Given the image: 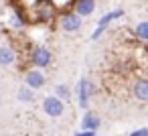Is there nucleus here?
<instances>
[{
	"label": "nucleus",
	"mask_w": 148,
	"mask_h": 136,
	"mask_svg": "<svg viewBox=\"0 0 148 136\" xmlns=\"http://www.w3.org/2000/svg\"><path fill=\"white\" fill-rule=\"evenodd\" d=\"M29 61H31L33 69H45V67L51 65V61H53V53H51L47 47L37 45V47H33V51H31V55H29Z\"/></svg>",
	"instance_id": "f257e3e1"
},
{
	"label": "nucleus",
	"mask_w": 148,
	"mask_h": 136,
	"mask_svg": "<svg viewBox=\"0 0 148 136\" xmlns=\"http://www.w3.org/2000/svg\"><path fill=\"white\" fill-rule=\"evenodd\" d=\"M120 16H124V10L122 8H116V10H110V12H106L101 19H99V23L95 25V29H93V33H91V41H97L103 33H106V29L114 23V21H118Z\"/></svg>",
	"instance_id": "f03ea898"
},
{
	"label": "nucleus",
	"mask_w": 148,
	"mask_h": 136,
	"mask_svg": "<svg viewBox=\"0 0 148 136\" xmlns=\"http://www.w3.org/2000/svg\"><path fill=\"white\" fill-rule=\"evenodd\" d=\"M33 12H35L37 23H51L53 16H55V6L49 0H37L35 6H33Z\"/></svg>",
	"instance_id": "7ed1b4c3"
},
{
	"label": "nucleus",
	"mask_w": 148,
	"mask_h": 136,
	"mask_svg": "<svg viewBox=\"0 0 148 136\" xmlns=\"http://www.w3.org/2000/svg\"><path fill=\"white\" fill-rule=\"evenodd\" d=\"M95 93V87L89 79L81 77L79 83H77V102H79V108L81 110H87L89 108V98Z\"/></svg>",
	"instance_id": "20e7f679"
},
{
	"label": "nucleus",
	"mask_w": 148,
	"mask_h": 136,
	"mask_svg": "<svg viewBox=\"0 0 148 136\" xmlns=\"http://www.w3.org/2000/svg\"><path fill=\"white\" fill-rule=\"evenodd\" d=\"M43 112H45L49 118H59V116H63V112H65V102H61V100L55 98V95H47V98L43 100Z\"/></svg>",
	"instance_id": "39448f33"
},
{
	"label": "nucleus",
	"mask_w": 148,
	"mask_h": 136,
	"mask_svg": "<svg viewBox=\"0 0 148 136\" xmlns=\"http://www.w3.org/2000/svg\"><path fill=\"white\" fill-rule=\"evenodd\" d=\"M59 27L65 33H75L81 29V16H77L75 12H63L59 16Z\"/></svg>",
	"instance_id": "423d86ee"
},
{
	"label": "nucleus",
	"mask_w": 148,
	"mask_h": 136,
	"mask_svg": "<svg viewBox=\"0 0 148 136\" xmlns=\"http://www.w3.org/2000/svg\"><path fill=\"white\" fill-rule=\"evenodd\" d=\"M45 83H47V77H45V73L41 69H29L25 73V85L29 89H33V91L35 89H41Z\"/></svg>",
	"instance_id": "0eeeda50"
},
{
	"label": "nucleus",
	"mask_w": 148,
	"mask_h": 136,
	"mask_svg": "<svg viewBox=\"0 0 148 136\" xmlns=\"http://www.w3.org/2000/svg\"><path fill=\"white\" fill-rule=\"evenodd\" d=\"M132 95L138 100V102H148V79L146 77H138L134 83H132Z\"/></svg>",
	"instance_id": "6e6552de"
},
{
	"label": "nucleus",
	"mask_w": 148,
	"mask_h": 136,
	"mask_svg": "<svg viewBox=\"0 0 148 136\" xmlns=\"http://www.w3.org/2000/svg\"><path fill=\"white\" fill-rule=\"evenodd\" d=\"M99 126H101V118H99V114L87 110V112L83 114V118H81V130H93V132H97Z\"/></svg>",
	"instance_id": "1a4fd4ad"
},
{
	"label": "nucleus",
	"mask_w": 148,
	"mask_h": 136,
	"mask_svg": "<svg viewBox=\"0 0 148 136\" xmlns=\"http://www.w3.org/2000/svg\"><path fill=\"white\" fill-rule=\"evenodd\" d=\"M73 8H75L73 12H75L77 16H81V19L91 16V14H93V10H95V0H75Z\"/></svg>",
	"instance_id": "9d476101"
},
{
	"label": "nucleus",
	"mask_w": 148,
	"mask_h": 136,
	"mask_svg": "<svg viewBox=\"0 0 148 136\" xmlns=\"http://www.w3.org/2000/svg\"><path fill=\"white\" fill-rule=\"evenodd\" d=\"M16 59H18V53H16L14 47H10V45L0 47V65L2 67H8V65L16 63Z\"/></svg>",
	"instance_id": "9b49d317"
},
{
	"label": "nucleus",
	"mask_w": 148,
	"mask_h": 136,
	"mask_svg": "<svg viewBox=\"0 0 148 136\" xmlns=\"http://www.w3.org/2000/svg\"><path fill=\"white\" fill-rule=\"evenodd\" d=\"M27 25H29L27 16H25L18 8H14V10L10 12V16H8V27H10L12 31H16V33H18V31H23Z\"/></svg>",
	"instance_id": "f8f14e48"
},
{
	"label": "nucleus",
	"mask_w": 148,
	"mask_h": 136,
	"mask_svg": "<svg viewBox=\"0 0 148 136\" xmlns=\"http://www.w3.org/2000/svg\"><path fill=\"white\" fill-rule=\"evenodd\" d=\"M16 98H18V102H23V104H31V102L35 100V91L29 89L27 85H21L18 91H16Z\"/></svg>",
	"instance_id": "ddd939ff"
},
{
	"label": "nucleus",
	"mask_w": 148,
	"mask_h": 136,
	"mask_svg": "<svg viewBox=\"0 0 148 136\" xmlns=\"http://www.w3.org/2000/svg\"><path fill=\"white\" fill-rule=\"evenodd\" d=\"M134 35L138 37V41H140V43H146V41H148V23H146V21L138 23V25H136V29H134Z\"/></svg>",
	"instance_id": "4468645a"
},
{
	"label": "nucleus",
	"mask_w": 148,
	"mask_h": 136,
	"mask_svg": "<svg viewBox=\"0 0 148 136\" xmlns=\"http://www.w3.org/2000/svg\"><path fill=\"white\" fill-rule=\"evenodd\" d=\"M55 98H59L61 102H69V98H71L69 87H67L65 83H59V85L55 87Z\"/></svg>",
	"instance_id": "2eb2a0df"
},
{
	"label": "nucleus",
	"mask_w": 148,
	"mask_h": 136,
	"mask_svg": "<svg viewBox=\"0 0 148 136\" xmlns=\"http://www.w3.org/2000/svg\"><path fill=\"white\" fill-rule=\"evenodd\" d=\"M128 136H148V128H138V130L130 132Z\"/></svg>",
	"instance_id": "dca6fc26"
},
{
	"label": "nucleus",
	"mask_w": 148,
	"mask_h": 136,
	"mask_svg": "<svg viewBox=\"0 0 148 136\" xmlns=\"http://www.w3.org/2000/svg\"><path fill=\"white\" fill-rule=\"evenodd\" d=\"M73 136H95V132H93V130H79V132H75Z\"/></svg>",
	"instance_id": "f3484780"
}]
</instances>
